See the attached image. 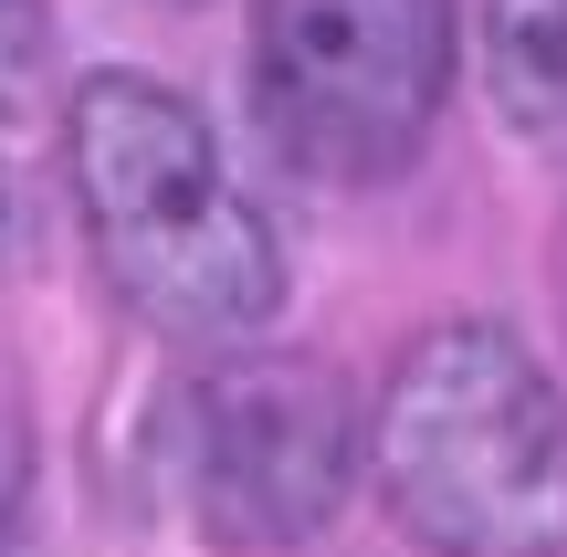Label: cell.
<instances>
[{"label": "cell", "mask_w": 567, "mask_h": 557, "mask_svg": "<svg viewBox=\"0 0 567 557\" xmlns=\"http://www.w3.org/2000/svg\"><path fill=\"white\" fill-rule=\"evenodd\" d=\"M63 168L105 285L168 348H252L284 316V243L189 95L147 74H84Z\"/></svg>", "instance_id": "6da1fadb"}, {"label": "cell", "mask_w": 567, "mask_h": 557, "mask_svg": "<svg viewBox=\"0 0 567 557\" xmlns=\"http://www.w3.org/2000/svg\"><path fill=\"white\" fill-rule=\"evenodd\" d=\"M368 484L431 557H567V400L494 316L421 327L368 400Z\"/></svg>", "instance_id": "7a4b0ae2"}, {"label": "cell", "mask_w": 567, "mask_h": 557, "mask_svg": "<svg viewBox=\"0 0 567 557\" xmlns=\"http://www.w3.org/2000/svg\"><path fill=\"white\" fill-rule=\"evenodd\" d=\"M452 95V0H252V116L305 179H389Z\"/></svg>", "instance_id": "3957f363"}, {"label": "cell", "mask_w": 567, "mask_h": 557, "mask_svg": "<svg viewBox=\"0 0 567 557\" xmlns=\"http://www.w3.org/2000/svg\"><path fill=\"white\" fill-rule=\"evenodd\" d=\"M368 421L316 358H231L179 411V484L221 547H305L347 505Z\"/></svg>", "instance_id": "277c9868"}, {"label": "cell", "mask_w": 567, "mask_h": 557, "mask_svg": "<svg viewBox=\"0 0 567 557\" xmlns=\"http://www.w3.org/2000/svg\"><path fill=\"white\" fill-rule=\"evenodd\" d=\"M484 84L515 126H567V0H484Z\"/></svg>", "instance_id": "5b68a950"}, {"label": "cell", "mask_w": 567, "mask_h": 557, "mask_svg": "<svg viewBox=\"0 0 567 557\" xmlns=\"http://www.w3.org/2000/svg\"><path fill=\"white\" fill-rule=\"evenodd\" d=\"M42 63H53V21H42V0H0V95H32Z\"/></svg>", "instance_id": "8992f818"}, {"label": "cell", "mask_w": 567, "mask_h": 557, "mask_svg": "<svg viewBox=\"0 0 567 557\" xmlns=\"http://www.w3.org/2000/svg\"><path fill=\"white\" fill-rule=\"evenodd\" d=\"M21 231H32V221H21V179H11V158H0V264L21 252Z\"/></svg>", "instance_id": "52a82bcc"}]
</instances>
